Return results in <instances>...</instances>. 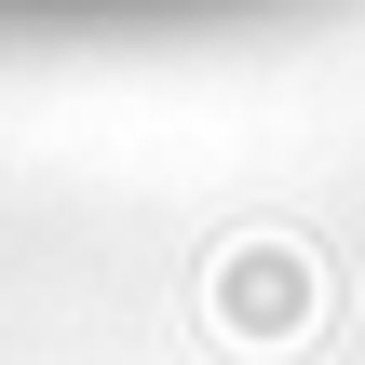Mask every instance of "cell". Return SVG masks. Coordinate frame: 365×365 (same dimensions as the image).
Here are the masks:
<instances>
[{
    "mask_svg": "<svg viewBox=\"0 0 365 365\" xmlns=\"http://www.w3.org/2000/svg\"><path fill=\"white\" fill-rule=\"evenodd\" d=\"M108 14H176V0H0L14 41H54V27H108Z\"/></svg>",
    "mask_w": 365,
    "mask_h": 365,
    "instance_id": "1",
    "label": "cell"
}]
</instances>
